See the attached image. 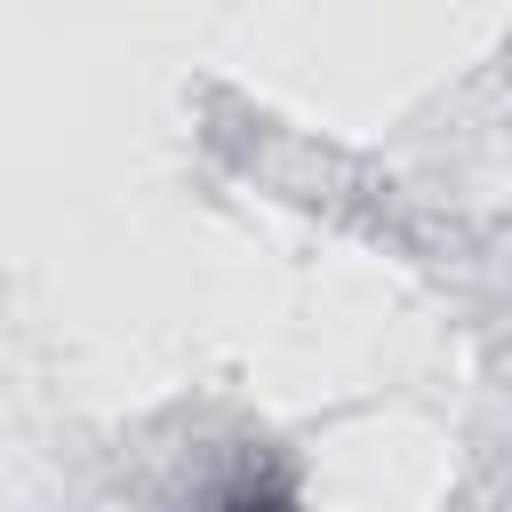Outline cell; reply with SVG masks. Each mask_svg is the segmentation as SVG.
Segmentation results:
<instances>
[{
    "label": "cell",
    "instance_id": "1",
    "mask_svg": "<svg viewBox=\"0 0 512 512\" xmlns=\"http://www.w3.org/2000/svg\"><path fill=\"white\" fill-rule=\"evenodd\" d=\"M232 512H304V504H288V496H240Z\"/></svg>",
    "mask_w": 512,
    "mask_h": 512
}]
</instances>
